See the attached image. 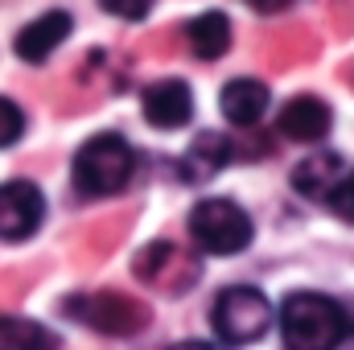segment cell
Returning <instances> with one entry per match:
<instances>
[{"label":"cell","mask_w":354,"mask_h":350,"mask_svg":"<svg viewBox=\"0 0 354 350\" xmlns=\"http://www.w3.org/2000/svg\"><path fill=\"white\" fill-rule=\"evenodd\" d=\"M276 322L288 350H338L354 334V301H334L326 293H292L284 297Z\"/></svg>","instance_id":"cell-1"},{"label":"cell","mask_w":354,"mask_h":350,"mask_svg":"<svg viewBox=\"0 0 354 350\" xmlns=\"http://www.w3.org/2000/svg\"><path fill=\"white\" fill-rule=\"evenodd\" d=\"M140 107H145V120L153 128L174 132V128H185L189 116H194V91L185 87L181 79H161V83H153L145 91Z\"/></svg>","instance_id":"cell-8"},{"label":"cell","mask_w":354,"mask_h":350,"mask_svg":"<svg viewBox=\"0 0 354 350\" xmlns=\"http://www.w3.org/2000/svg\"><path fill=\"white\" fill-rule=\"evenodd\" d=\"M338 181H342V157L338 153H309L292 169V190L305 198H317V202H330Z\"/></svg>","instance_id":"cell-11"},{"label":"cell","mask_w":354,"mask_h":350,"mask_svg":"<svg viewBox=\"0 0 354 350\" xmlns=\"http://www.w3.org/2000/svg\"><path fill=\"white\" fill-rule=\"evenodd\" d=\"M185 42L194 50V58L202 62H214L231 50V21L223 12H198L189 25H185Z\"/></svg>","instance_id":"cell-12"},{"label":"cell","mask_w":354,"mask_h":350,"mask_svg":"<svg viewBox=\"0 0 354 350\" xmlns=\"http://www.w3.org/2000/svg\"><path fill=\"white\" fill-rule=\"evenodd\" d=\"M330 124H334L330 103L317 99V95H297V99H288V103L280 107V116H276V132L288 136V140H297V145H317V140H326Z\"/></svg>","instance_id":"cell-7"},{"label":"cell","mask_w":354,"mask_h":350,"mask_svg":"<svg viewBox=\"0 0 354 350\" xmlns=\"http://www.w3.org/2000/svg\"><path fill=\"white\" fill-rule=\"evenodd\" d=\"M227 161H231V140L218 132H202L189 145V153L181 157V174H185V181H202V177H214Z\"/></svg>","instance_id":"cell-13"},{"label":"cell","mask_w":354,"mask_h":350,"mask_svg":"<svg viewBox=\"0 0 354 350\" xmlns=\"http://www.w3.org/2000/svg\"><path fill=\"white\" fill-rule=\"evenodd\" d=\"M71 29H75L71 12H62V8H46L41 17H33V21L17 33L12 50H17V58H25V62H46V58L71 37Z\"/></svg>","instance_id":"cell-9"},{"label":"cell","mask_w":354,"mask_h":350,"mask_svg":"<svg viewBox=\"0 0 354 350\" xmlns=\"http://www.w3.org/2000/svg\"><path fill=\"white\" fill-rule=\"evenodd\" d=\"M46 219V198L33 181L25 177H12L0 185V239L17 243V239H29Z\"/></svg>","instance_id":"cell-6"},{"label":"cell","mask_w":354,"mask_h":350,"mask_svg":"<svg viewBox=\"0 0 354 350\" xmlns=\"http://www.w3.org/2000/svg\"><path fill=\"white\" fill-rule=\"evenodd\" d=\"M330 206H334L342 219H351L354 223V174H342V181H338L334 194H330Z\"/></svg>","instance_id":"cell-17"},{"label":"cell","mask_w":354,"mask_h":350,"mask_svg":"<svg viewBox=\"0 0 354 350\" xmlns=\"http://www.w3.org/2000/svg\"><path fill=\"white\" fill-rule=\"evenodd\" d=\"M189 235L210 256H235L252 243V219L231 198H202L189 210Z\"/></svg>","instance_id":"cell-4"},{"label":"cell","mask_w":354,"mask_h":350,"mask_svg":"<svg viewBox=\"0 0 354 350\" xmlns=\"http://www.w3.org/2000/svg\"><path fill=\"white\" fill-rule=\"evenodd\" d=\"M268 103H272V95L260 79H235V83H227L223 95H218V107H223V116L235 124V128H252V124H260L268 111Z\"/></svg>","instance_id":"cell-10"},{"label":"cell","mask_w":354,"mask_h":350,"mask_svg":"<svg viewBox=\"0 0 354 350\" xmlns=\"http://www.w3.org/2000/svg\"><path fill=\"white\" fill-rule=\"evenodd\" d=\"M136 174V153L124 136L99 132L75 153V190L87 198H107L120 194Z\"/></svg>","instance_id":"cell-2"},{"label":"cell","mask_w":354,"mask_h":350,"mask_svg":"<svg viewBox=\"0 0 354 350\" xmlns=\"http://www.w3.org/2000/svg\"><path fill=\"white\" fill-rule=\"evenodd\" d=\"M0 350H58V338L29 317H0Z\"/></svg>","instance_id":"cell-14"},{"label":"cell","mask_w":354,"mask_h":350,"mask_svg":"<svg viewBox=\"0 0 354 350\" xmlns=\"http://www.w3.org/2000/svg\"><path fill=\"white\" fill-rule=\"evenodd\" d=\"M248 4H252L256 12H284L292 0H248Z\"/></svg>","instance_id":"cell-18"},{"label":"cell","mask_w":354,"mask_h":350,"mask_svg":"<svg viewBox=\"0 0 354 350\" xmlns=\"http://www.w3.org/2000/svg\"><path fill=\"white\" fill-rule=\"evenodd\" d=\"M21 132H25V111H21L12 99H4V95H0V149L17 145V140H21Z\"/></svg>","instance_id":"cell-15"},{"label":"cell","mask_w":354,"mask_h":350,"mask_svg":"<svg viewBox=\"0 0 354 350\" xmlns=\"http://www.w3.org/2000/svg\"><path fill=\"white\" fill-rule=\"evenodd\" d=\"M153 4H157V0H99L103 12L124 17V21H145V17L153 12Z\"/></svg>","instance_id":"cell-16"},{"label":"cell","mask_w":354,"mask_h":350,"mask_svg":"<svg viewBox=\"0 0 354 350\" xmlns=\"http://www.w3.org/2000/svg\"><path fill=\"white\" fill-rule=\"evenodd\" d=\"M169 350H223L218 342H177V347H169Z\"/></svg>","instance_id":"cell-19"},{"label":"cell","mask_w":354,"mask_h":350,"mask_svg":"<svg viewBox=\"0 0 354 350\" xmlns=\"http://www.w3.org/2000/svg\"><path fill=\"white\" fill-rule=\"evenodd\" d=\"M66 313L87 322L91 330L99 334H115V338H128L136 334L140 326H149V309L124 293H91V297H71L66 301Z\"/></svg>","instance_id":"cell-5"},{"label":"cell","mask_w":354,"mask_h":350,"mask_svg":"<svg viewBox=\"0 0 354 350\" xmlns=\"http://www.w3.org/2000/svg\"><path fill=\"white\" fill-rule=\"evenodd\" d=\"M210 322H214V334L231 347H248V342H260L272 322H276V309L260 288L252 284H235V288H223L214 297V309H210Z\"/></svg>","instance_id":"cell-3"}]
</instances>
